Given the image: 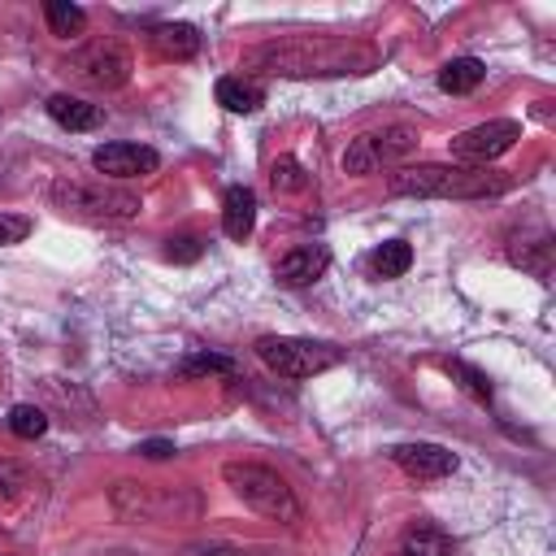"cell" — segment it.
Listing matches in <instances>:
<instances>
[{"mask_svg":"<svg viewBox=\"0 0 556 556\" xmlns=\"http://www.w3.org/2000/svg\"><path fill=\"white\" fill-rule=\"evenodd\" d=\"M248 65H261L269 74L287 78H313V74H365L374 65V48L348 43V39H282L261 43L248 52Z\"/></svg>","mask_w":556,"mask_h":556,"instance_id":"cell-1","label":"cell"},{"mask_svg":"<svg viewBox=\"0 0 556 556\" xmlns=\"http://www.w3.org/2000/svg\"><path fill=\"white\" fill-rule=\"evenodd\" d=\"M391 195H421V200H491L513 187L500 169H469V165H400L387 178Z\"/></svg>","mask_w":556,"mask_h":556,"instance_id":"cell-2","label":"cell"},{"mask_svg":"<svg viewBox=\"0 0 556 556\" xmlns=\"http://www.w3.org/2000/svg\"><path fill=\"white\" fill-rule=\"evenodd\" d=\"M222 478H226V486H230L248 508H256V513L269 517V521L295 526V521L304 517L295 491H291L287 478H282L278 469H269V465H256V460H226V465H222Z\"/></svg>","mask_w":556,"mask_h":556,"instance_id":"cell-3","label":"cell"},{"mask_svg":"<svg viewBox=\"0 0 556 556\" xmlns=\"http://www.w3.org/2000/svg\"><path fill=\"white\" fill-rule=\"evenodd\" d=\"M48 200H52V208H61L65 217H78V222H126L143 208L139 195L126 187L91 182V178H65V174L52 178Z\"/></svg>","mask_w":556,"mask_h":556,"instance_id":"cell-4","label":"cell"},{"mask_svg":"<svg viewBox=\"0 0 556 556\" xmlns=\"http://www.w3.org/2000/svg\"><path fill=\"white\" fill-rule=\"evenodd\" d=\"M109 504L122 521H195L200 495L191 486L169 482H117L109 491Z\"/></svg>","mask_w":556,"mask_h":556,"instance_id":"cell-5","label":"cell"},{"mask_svg":"<svg viewBox=\"0 0 556 556\" xmlns=\"http://www.w3.org/2000/svg\"><path fill=\"white\" fill-rule=\"evenodd\" d=\"M256 356L282 374V378H313L326 374L330 365L343 361V352L334 343H317V339H291V334H261L256 339Z\"/></svg>","mask_w":556,"mask_h":556,"instance_id":"cell-6","label":"cell"},{"mask_svg":"<svg viewBox=\"0 0 556 556\" xmlns=\"http://www.w3.org/2000/svg\"><path fill=\"white\" fill-rule=\"evenodd\" d=\"M413 152H417V130L413 126H387V130L356 135L343 152V169L365 178V174H378V169H400Z\"/></svg>","mask_w":556,"mask_h":556,"instance_id":"cell-7","label":"cell"},{"mask_svg":"<svg viewBox=\"0 0 556 556\" xmlns=\"http://www.w3.org/2000/svg\"><path fill=\"white\" fill-rule=\"evenodd\" d=\"M517 139H521V122L491 117V122H478V126H469V130H460L452 139V161L456 165H469V169H486V161L504 156Z\"/></svg>","mask_w":556,"mask_h":556,"instance_id":"cell-8","label":"cell"},{"mask_svg":"<svg viewBox=\"0 0 556 556\" xmlns=\"http://www.w3.org/2000/svg\"><path fill=\"white\" fill-rule=\"evenodd\" d=\"M65 70H70L78 83H87V87L113 91V87H122V83L130 78V52H126L122 43H113V39H100V43L78 48V52L65 61Z\"/></svg>","mask_w":556,"mask_h":556,"instance_id":"cell-9","label":"cell"},{"mask_svg":"<svg viewBox=\"0 0 556 556\" xmlns=\"http://www.w3.org/2000/svg\"><path fill=\"white\" fill-rule=\"evenodd\" d=\"M91 165L104 178H143V174H156L161 152L148 143H104L91 152Z\"/></svg>","mask_w":556,"mask_h":556,"instance_id":"cell-10","label":"cell"},{"mask_svg":"<svg viewBox=\"0 0 556 556\" xmlns=\"http://www.w3.org/2000/svg\"><path fill=\"white\" fill-rule=\"evenodd\" d=\"M391 460L417 482H434L456 469V452H447L443 443H400L391 447Z\"/></svg>","mask_w":556,"mask_h":556,"instance_id":"cell-11","label":"cell"},{"mask_svg":"<svg viewBox=\"0 0 556 556\" xmlns=\"http://www.w3.org/2000/svg\"><path fill=\"white\" fill-rule=\"evenodd\" d=\"M330 265V252L326 243H304V248H291L282 261H278V282L287 287H308L313 278H321Z\"/></svg>","mask_w":556,"mask_h":556,"instance_id":"cell-12","label":"cell"},{"mask_svg":"<svg viewBox=\"0 0 556 556\" xmlns=\"http://www.w3.org/2000/svg\"><path fill=\"white\" fill-rule=\"evenodd\" d=\"M148 43L165 61H191L200 52V30L191 22H161V26H152Z\"/></svg>","mask_w":556,"mask_h":556,"instance_id":"cell-13","label":"cell"},{"mask_svg":"<svg viewBox=\"0 0 556 556\" xmlns=\"http://www.w3.org/2000/svg\"><path fill=\"white\" fill-rule=\"evenodd\" d=\"M508 261L521 265V269H530L534 278H547V274H552V235H547L543 226H534V235H530V230L513 235Z\"/></svg>","mask_w":556,"mask_h":556,"instance_id":"cell-14","label":"cell"},{"mask_svg":"<svg viewBox=\"0 0 556 556\" xmlns=\"http://www.w3.org/2000/svg\"><path fill=\"white\" fill-rule=\"evenodd\" d=\"M256 226V195L252 187H226L222 195V230L230 239H248Z\"/></svg>","mask_w":556,"mask_h":556,"instance_id":"cell-15","label":"cell"},{"mask_svg":"<svg viewBox=\"0 0 556 556\" xmlns=\"http://www.w3.org/2000/svg\"><path fill=\"white\" fill-rule=\"evenodd\" d=\"M213 96H217V104H222L226 113H256V109L265 104V87L252 83V78H243V74H226V78H217Z\"/></svg>","mask_w":556,"mask_h":556,"instance_id":"cell-16","label":"cell"},{"mask_svg":"<svg viewBox=\"0 0 556 556\" xmlns=\"http://www.w3.org/2000/svg\"><path fill=\"white\" fill-rule=\"evenodd\" d=\"M48 117L56 122V126H65V130H91V126H100V104H87L83 96H70V91H56L52 100H48Z\"/></svg>","mask_w":556,"mask_h":556,"instance_id":"cell-17","label":"cell"},{"mask_svg":"<svg viewBox=\"0 0 556 556\" xmlns=\"http://www.w3.org/2000/svg\"><path fill=\"white\" fill-rule=\"evenodd\" d=\"M482 78H486V65H482L478 56H452V61L439 70V87H443L447 96H465V91H473Z\"/></svg>","mask_w":556,"mask_h":556,"instance_id":"cell-18","label":"cell"},{"mask_svg":"<svg viewBox=\"0 0 556 556\" xmlns=\"http://www.w3.org/2000/svg\"><path fill=\"white\" fill-rule=\"evenodd\" d=\"M400 556H452V539H447L439 526H430V521H417V526L404 534V543H400Z\"/></svg>","mask_w":556,"mask_h":556,"instance_id":"cell-19","label":"cell"},{"mask_svg":"<svg viewBox=\"0 0 556 556\" xmlns=\"http://www.w3.org/2000/svg\"><path fill=\"white\" fill-rule=\"evenodd\" d=\"M408 265H413V248L404 239H387L369 252V269L378 278H400V274H408Z\"/></svg>","mask_w":556,"mask_h":556,"instance_id":"cell-20","label":"cell"},{"mask_svg":"<svg viewBox=\"0 0 556 556\" xmlns=\"http://www.w3.org/2000/svg\"><path fill=\"white\" fill-rule=\"evenodd\" d=\"M43 17H48V30L61 35V39L83 35V26H87V13L78 4H70V0H48L43 4Z\"/></svg>","mask_w":556,"mask_h":556,"instance_id":"cell-21","label":"cell"},{"mask_svg":"<svg viewBox=\"0 0 556 556\" xmlns=\"http://www.w3.org/2000/svg\"><path fill=\"white\" fill-rule=\"evenodd\" d=\"M269 182H274V191H282V195L308 191V174H304V165H300L295 156H278V161L269 165Z\"/></svg>","mask_w":556,"mask_h":556,"instance_id":"cell-22","label":"cell"},{"mask_svg":"<svg viewBox=\"0 0 556 556\" xmlns=\"http://www.w3.org/2000/svg\"><path fill=\"white\" fill-rule=\"evenodd\" d=\"M9 430H13L17 439H39V434L48 430V413H43L39 404H13V408H9Z\"/></svg>","mask_w":556,"mask_h":556,"instance_id":"cell-23","label":"cell"},{"mask_svg":"<svg viewBox=\"0 0 556 556\" xmlns=\"http://www.w3.org/2000/svg\"><path fill=\"white\" fill-rule=\"evenodd\" d=\"M452 378H460V387L473 395V400H482V404H491V378L482 374V369H473V365H465V361H447L443 365Z\"/></svg>","mask_w":556,"mask_h":556,"instance_id":"cell-24","label":"cell"},{"mask_svg":"<svg viewBox=\"0 0 556 556\" xmlns=\"http://www.w3.org/2000/svg\"><path fill=\"white\" fill-rule=\"evenodd\" d=\"M182 374L195 378V374H235V361L230 356H217V352H200V356H187L182 361Z\"/></svg>","mask_w":556,"mask_h":556,"instance_id":"cell-25","label":"cell"},{"mask_svg":"<svg viewBox=\"0 0 556 556\" xmlns=\"http://www.w3.org/2000/svg\"><path fill=\"white\" fill-rule=\"evenodd\" d=\"M200 252H204V239H200V235H174V239L165 243V256H169V261H182V265L195 261Z\"/></svg>","mask_w":556,"mask_h":556,"instance_id":"cell-26","label":"cell"},{"mask_svg":"<svg viewBox=\"0 0 556 556\" xmlns=\"http://www.w3.org/2000/svg\"><path fill=\"white\" fill-rule=\"evenodd\" d=\"M26 486V469L17 460H0V500H13Z\"/></svg>","mask_w":556,"mask_h":556,"instance_id":"cell-27","label":"cell"},{"mask_svg":"<svg viewBox=\"0 0 556 556\" xmlns=\"http://www.w3.org/2000/svg\"><path fill=\"white\" fill-rule=\"evenodd\" d=\"M26 235H30V222H26V217H17V213H0V248L22 243Z\"/></svg>","mask_w":556,"mask_h":556,"instance_id":"cell-28","label":"cell"},{"mask_svg":"<svg viewBox=\"0 0 556 556\" xmlns=\"http://www.w3.org/2000/svg\"><path fill=\"white\" fill-rule=\"evenodd\" d=\"M135 452L148 456V460H169V456H174V443H169V439H143Z\"/></svg>","mask_w":556,"mask_h":556,"instance_id":"cell-29","label":"cell"},{"mask_svg":"<svg viewBox=\"0 0 556 556\" xmlns=\"http://www.w3.org/2000/svg\"><path fill=\"white\" fill-rule=\"evenodd\" d=\"M204 556H239V552H230V547H208Z\"/></svg>","mask_w":556,"mask_h":556,"instance_id":"cell-30","label":"cell"}]
</instances>
